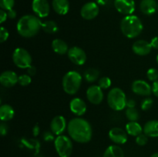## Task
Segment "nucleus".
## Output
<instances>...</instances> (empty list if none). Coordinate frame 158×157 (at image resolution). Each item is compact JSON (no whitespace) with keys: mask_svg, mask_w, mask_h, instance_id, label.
<instances>
[{"mask_svg":"<svg viewBox=\"0 0 158 157\" xmlns=\"http://www.w3.org/2000/svg\"><path fill=\"white\" fill-rule=\"evenodd\" d=\"M15 115V111L12 106L9 104H3L0 106V119L2 122L9 121Z\"/></svg>","mask_w":158,"mask_h":157,"instance_id":"5701e85b","label":"nucleus"},{"mask_svg":"<svg viewBox=\"0 0 158 157\" xmlns=\"http://www.w3.org/2000/svg\"><path fill=\"white\" fill-rule=\"evenodd\" d=\"M56 151L60 157H69L73 152V142L69 137L65 135H57L54 140Z\"/></svg>","mask_w":158,"mask_h":157,"instance_id":"423d86ee","label":"nucleus"},{"mask_svg":"<svg viewBox=\"0 0 158 157\" xmlns=\"http://www.w3.org/2000/svg\"><path fill=\"white\" fill-rule=\"evenodd\" d=\"M111 83H112V82H111L110 78L107 76H104L99 79L98 86L102 89H107L111 86Z\"/></svg>","mask_w":158,"mask_h":157,"instance_id":"c85d7f7f","label":"nucleus"},{"mask_svg":"<svg viewBox=\"0 0 158 157\" xmlns=\"http://www.w3.org/2000/svg\"><path fill=\"white\" fill-rule=\"evenodd\" d=\"M103 89L98 85L90 86L86 90V98L88 101L94 105H99L103 102Z\"/></svg>","mask_w":158,"mask_h":157,"instance_id":"1a4fd4ad","label":"nucleus"},{"mask_svg":"<svg viewBox=\"0 0 158 157\" xmlns=\"http://www.w3.org/2000/svg\"><path fill=\"white\" fill-rule=\"evenodd\" d=\"M140 9L144 15H153L157 9V3L155 0H141Z\"/></svg>","mask_w":158,"mask_h":157,"instance_id":"6ab92c4d","label":"nucleus"},{"mask_svg":"<svg viewBox=\"0 0 158 157\" xmlns=\"http://www.w3.org/2000/svg\"><path fill=\"white\" fill-rule=\"evenodd\" d=\"M26 69H27L28 74H29V75H31V76L35 75V73H36V68H35L34 66H32V65H31V66Z\"/></svg>","mask_w":158,"mask_h":157,"instance_id":"a19ab883","label":"nucleus"},{"mask_svg":"<svg viewBox=\"0 0 158 157\" xmlns=\"http://www.w3.org/2000/svg\"><path fill=\"white\" fill-rule=\"evenodd\" d=\"M151 157H158V152H154V154L151 155Z\"/></svg>","mask_w":158,"mask_h":157,"instance_id":"de8ad7c7","label":"nucleus"},{"mask_svg":"<svg viewBox=\"0 0 158 157\" xmlns=\"http://www.w3.org/2000/svg\"><path fill=\"white\" fill-rule=\"evenodd\" d=\"M82 75L77 71H69L63 76L62 86L64 92L68 95H74L80 89L82 84Z\"/></svg>","mask_w":158,"mask_h":157,"instance_id":"20e7f679","label":"nucleus"},{"mask_svg":"<svg viewBox=\"0 0 158 157\" xmlns=\"http://www.w3.org/2000/svg\"><path fill=\"white\" fill-rule=\"evenodd\" d=\"M126 132L128 135L137 137L140 134L143 133V128L137 122H128L126 124Z\"/></svg>","mask_w":158,"mask_h":157,"instance_id":"b1692460","label":"nucleus"},{"mask_svg":"<svg viewBox=\"0 0 158 157\" xmlns=\"http://www.w3.org/2000/svg\"><path fill=\"white\" fill-rule=\"evenodd\" d=\"M54 134L52 132H49V131H46V132L43 133V139L46 142H52L55 140V136H54Z\"/></svg>","mask_w":158,"mask_h":157,"instance_id":"e433bc0d","label":"nucleus"},{"mask_svg":"<svg viewBox=\"0 0 158 157\" xmlns=\"http://www.w3.org/2000/svg\"><path fill=\"white\" fill-rule=\"evenodd\" d=\"M131 89L134 93L142 96H148L153 93L152 86L148 82L141 79H137L133 82Z\"/></svg>","mask_w":158,"mask_h":157,"instance_id":"f8f14e48","label":"nucleus"},{"mask_svg":"<svg viewBox=\"0 0 158 157\" xmlns=\"http://www.w3.org/2000/svg\"><path fill=\"white\" fill-rule=\"evenodd\" d=\"M40 127H39L38 125H35V126L33 127V129H32V133H33L34 136H37V135L40 134Z\"/></svg>","mask_w":158,"mask_h":157,"instance_id":"a18cd8bd","label":"nucleus"},{"mask_svg":"<svg viewBox=\"0 0 158 157\" xmlns=\"http://www.w3.org/2000/svg\"><path fill=\"white\" fill-rule=\"evenodd\" d=\"M126 116L130 122H137L139 119L140 114L135 108H127L126 109Z\"/></svg>","mask_w":158,"mask_h":157,"instance_id":"cd10ccee","label":"nucleus"},{"mask_svg":"<svg viewBox=\"0 0 158 157\" xmlns=\"http://www.w3.org/2000/svg\"><path fill=\"white\" fill-rule=\"evenodd\" d=\"M52 6L53 10L60 15H66L69 10V2L68 0H52Z\"/></svg>","mask_w":158,"mask_h":157,"instance_id":"412c9836","label":"nucleus"},{"mask_svg":"<svg viewBox=\"0 0 158 157\" xmlns=\"http://www.w3.org/2000/svg\"><path fill=\"white\" fill-rule=\"evenodd\" d=\"M151 43L148 42L146 40H137L134 42L132 46V50L136 55L144 56L148 55L151 52L152 49Z\"/></svg>","mask_w":158,"mask_h":157,"instance_id":"f3484780","label":"nucleus"},{"mask_svg":"<svg viewBox=\"0 0 158 157\" xmlns=\"http://www.w3.org/2000/svg\"><path fill=\"white\" fill-rule=\"evenodd\" d=\"M12 61L19 69H28L32 65V56L26 49L19 47L12 53Z\"/></svg>","mask_w":158,"mask_h":157,"instance_id":"0eeeda50","label":"nucleus"},{"mask_svg":"<svg viewBox=\"0 0 158 157\" xmlns=\"http://www.w3.org/2000/svg\"><path fill=\"white\" fill-rule=\"evenodd\" d=\"M148 136L147 135H145L144 133H141L139 135H137L136 137V143H137L138 146H143L148 143Z\"/></svg>","mask_w":158,"mask_h":157,"instance_id":"f704fd0d","label":"nucleus"},{"mask_svg":"<svg viewBox=\"0 0 158 157\" xmlns=\"http://www.w3.org/2000/svg\"><path fill=\"white\" fill-rule=\"evenodd\" d=\"M19 82V76L15 72L11 70L4 71L0 75V83L2 86L10 88L16 85Z\"/></svg>","mask_w":158,"mask_h":157,"instance_id":"dca6fc26","label":"nucleus"},{"mask_svg":"<svg viewBox=\"0 0 158 157\" xmlns=\"http://www.w3.org/2000/svg\"><path fill=\"white\" fill-rule=\"evenodd\" d=\"M157 10H158V3H157Z\"/></svg>","mask_w":158,"mask_h":157,"instance_id":"8fccbe9b","label":"nucleus"},{"mask_svg":"<svg viewBox=\"0 0 158 157\" xmlns=\"http://www.w3.org/2000/svg\"><path fill=\"white\" fill-rule=\"evenodd\" d=\"M67 132L69 137L79 143H89L93 136L90 123L85 119L77 117L68 123Z\"/></svg>","mask_w":158,"mask_h":157,"instance_id":"f257e3e1","label":"nucleus"},{"mask_svg":"<svg viewBox=\"0 0 158 157\" xmlns=\"http://www.w3.org/2000/svg\"><path fill=\"white\" fill-rule=\"evenodd\" d=\"M153 103H154V101L150 97H147V98L143 99V101L141 102V105H140V107H141L142 110L147 111L149 110L153 106Z\"/></svg>","mask_w":158,"mask_h":157,"instance_id":"72a5a7b5","label":"nucleus"},{"mask_svg":"<svg viewBox=\"0 0 158 157\" xmlns=\"http://www.w3.org/2000/svg\"><path fill=\"white\" fill-rule=\"evenodd\" d=\"M7 14H8V18H11V19H14V18H15L17 15L16 11L14 10L13 9H10V10L8 11Z\"/></svg>","mask_w":158,"mask_h":157,"instance_id":"37998d69","label":"nucleus"},{"mask_svg":"<svg viewBox=\"0 0 158 157\" xmlns=\"http://www.w3.org/2000/svg\"><path fill=\"white\" fill-rule=\"evenodd\" d=\"M15 5V0H0V7L2 9L9 11L12 9Z\"/></svg>","mask_w":158,"mask_h":157,"instance_id":"7c9ffc66","label":"nucleus"},{"mask_svg":"<svg viewBox=\"0 0 158 157\" xmlns=\"http://www.w3.org/2000/svg\"><path fill=\"white\" fill-rule=\"evenodd\" d=\"M151 45L152 46L153 49H158V36H155L151 39Z\"/></svg>","mask_w":158,"mask_h":157,"instance_id":"79ce46f5","label":"nucleus"},{"mask_svg":"<svg viewBox=\"0 0 158 157\" xmlns=\"http://www.w3.org/2000/svg\"><path fill=\"white\" fill-rule=\"evenodd\" d=\"M108 1L109 0H96L97 4L100 5V6H105V5L107 4Z\"/></svg>","mask_w":158,"mask_h":157,"instance_id":"49530a36","label":"nucleus"},{"mask_svg":"<svg viewBox=\"0 0 158 157\" xmlns=\"http://www.w3.org/2000/svg\"><path fill=\"white\" fill-rule=\"evenodd\" d=\"M9 33L8 29L5 28L4 26H1V28H0V42L2 43L6 42L9 38Z\"/></svg>","mask_w":158,"mask_h":157,"instance_id":"c9c22d12","label":"nucleus"},{"mask_svg":"<svg viewBox=\"0 0 158 157\" xmlns=\"http://www.w3.org/2000/svg\"><path fill=\"white\" fill-rule=\"evenodd\" d=\"M100 75V72L95 68H89L84 72V78L88 83H94Z\"/></svg>","mask_w":158,"mask_h":157,"instance_id":"bb28decb","label":"nucleus"},{"mask_svg":"<svg viewBox=\"0 0 158 157\" xmlns=\"http://www.w3.org/2000/svg\"><path fill=\"white\" fill-rule=\"evenodd\" d=\"M152 92L155 96L158 97V80L154 82L152 85Z\"/></svg>","mask_w":158,"mask_h":157,"instance_id":"ea45409f","label":"nucleus"},{"mask_svg":"<svg viewBox=\"0 0 158 157\" xmlns=\"http://www.w3.org/2000/svg\"><path fill=\"white\" fill-rule=\"evenodd\" d=\"M7 18L8 14L6 12V11L4 10V9H1L0 10V22H1V24L4 22L5 21H6Z\"/></svg>","mask_w":158,"mask_h":157,"instance_id":"58836bf2","label":"nucleus"},{"mask_svg":"<svg viewBox=\"0 0 158 157\" xmlns=\"http://www.w3.org/2000/svg\"><path fill=\"white\" fill-rule=\"evenodd\" d=\"M157 63H158V55H157Z\"/></svg>","mask_w":158,"mask_h":157,"instance_id":"09e8293b","label":"nucleus"},{"mask_svg":"<svg viewBox=\"0 0 158 157\" xmlns=\"http://www.w3.org/2000/svg\"><path fill=\"white\" fill-rule=\"evenodd\" d=\"M125 92L120 88H113L107 94V103L114 111H121L127 107Z\"/></svg>","mask_w":158,"mask_h":157,"instance_id":"39448f33","label":"nucleus"},{"mask_svg":"<svg viewBox=\"0 0 158 157\" xmlns=\"http://www.w3.org/2000/svg\"><path fill=\"white\" fill-rule=\"evenodd\" d=\"M136 102L132 99H130L127 101V108H135Z\"/></svg>","mask_w":158,"mask_h":157,"instance_id":"c03bdc74","label":"nucleus"},{"mask_svg":"<svg viewBox=\"0 0 158 157\" xmlns=\"http://www.w3.org/2000/svg\"><path fill=\"white\" fill-rule=\"evenodd\" d=\"M19 84L22 86H27L32 83L31 75L29 74H23L19 76Z\"/></svg>","mask_w":158,"mask_h":157,"instance_id":"c756f323","label":"nucleus"},{"mask_svg":"<svg viewBox=\"0 0 158 157\" xmlns=\"http://www.w3.org/2000/svg\"><path fill=\"white\" fill-rule=\"evenodd\" d=\"M147 76L150 81L156 82L158 80V70L155 68H151L147 72Z\"/></svg>","mask_w":158,"mask_h":157,"instance_id":"2f4dec72","label":"nucleus"},{"mask_svg":"<svg viewBox=\"0 0 158 157\" xmlns=\"http://www.w3.org/2000/svg\"><path fill=\"white\" fill-rule=\"evenodd\" d=\"M52 49L56 53L59 55H65L67 54L69 51V47L66 42L60 38H55L52 42Z\"/></svg>","mask_w":158,"mask_h":157,"instance_id":"4be33fe9","label":"nucleus"},{"mask_svg":"<svg viewBox=\"0 0 158 157\" xmlns=\"http://www.w3.org/2000/svg\"><path fill=\"white\" fill-rule=\"evenodd\" d=\"M103 157H124V152L117 145H112L106 148Z\"/></svg>","mask_w":158,"mask_h":157,"instance_id":"393cba45","label":"nucleus"},{"mask_svg":"<svg viewBox=\"0 0 158 157\" xmlns=\"http://www.w3.org/2000/svg\"><path fill=\"white\" fill-rule=\"evenodd\" d=\"M100 12L98 4L94 2H89L83 5L80 10V15L86 20H92L95 18Z\"/></svg>","mask_w":158,"mask_h":157,"instance_id":"9b49d317","label":"nucleus"},{"mask_svg":"<svg viewBox=\"0 0 158 157\" xmlns=\"http://www.w3.org/2000/svg\"><path fill=\"white\" fill-rule=\"evenodd\" d=\"M143 29L142 21L137 15H126L122 18L120 22L122 33L128 38H134L140 35Z\"/></svg>","mask_w":158,"mask_h":157,"instance_id":"7ed1b4c3","label":"nucleus"},{"mask_svg":"<svg viewBox=\"0 0 158 157\" xmlns=\"http://www.w3.org/2000/svg\"><path fill=\"white\" fill-rule=\"evenodd\" d=\"M43 22L37 15H26L19 19L16 25L18 33L23 38H32L42 29Z\"/></svg>","mask_w":158,"mask_h":157,"instance_id":"f03ea898","label":"nucleus"},{"mask_svg":"<svg viewBox=\"0 0 158 157\" xmlns=\"http://www.w3.org/2000/svg\"><path fill=\"white\" fill-rule=\"evenodd\" d=\"M8 130H9L8 126L6 123H4L2 122V123L0 124V134H1L2 136H4V135H7Z\"/></svg>","mask_w":158,"mask_h":157,"instance_id":"4c0bfd02","label":"nucleus"},{"mask_svg":"<svg viewBox=\"0 0 158 157\" xmlns=\"http://www.w3.org/2000/svg\"><path fill=\"white\" fill-rule=\"evenodd\" d=\"M143 132L148 137H158V120H150L143 127Z\"/></svg>","mask_w":158,"mask_h":157,"instance_id":"aec40b11","label":"nucleus"},{"mask_svg":"<svg viewBox=\"0 0 158 157\" xmlns=\"http://www.w3.org/2000/svg\"><path fill=\"white\" fill-rule=\"evenodd\" d=\"M42 29H43V31L48 34H54L58 32L59 27L56 22L52 20H48L43 22Z\"/></svg>","mask_w":158,"mask_h":157,"instance_id":"a878e982","label":"nucleus"},{"mask_svg":"<svg viewBox=\"0 0 158 157\" xmlns=\"http://www.w3.org/2000/svg\"><path fill=\"white\" fill-rule=\"evenodd\" d=\"M23 143H24V145H26L27 147L35 149L37 152H38L39 149H40V143L35 139H29V140L24 139L23 140Z\"/></svg>","mask_w":158,"mask_h":157,"instance_id":"473e14b6","label":"nucleus"},{"mask_svg":"<svg viewBox=\"0 0 158 157\" xmlns=\"http://www.w3.org/2000/svg\"><path fill=\"white\" fill-rule=\"evenodd\" d=\"M69 60L77 66H82L86 61V54L83 49L78 46L69 48L67 52Z\"/></svg>","mask_w":158,"mask_h":157,"instance_id":"6e6552de","label":"nucleus"},{"mask_svg":"<svg viewBox=\"0 0 158 157\" xmlns=\"http://www.w3.org/2000/svg\"><path fill=\"white\" fill-rule=\"evenodd\" d=\"M66 119L63 115H56L52 119L50 123V130L54 135H63L66 129H67Z\"/></svg>","mask_w":158,"mask_h":157,"instance_id":"4468645a","label":"nucleus"},{"mask_svg":"<svg viewBox=\"0 0 158 157\" xmlns=\"http://www.w3.org/2000/svg\"><path fill=\"white\" fill-rule=\"evenodd\" d=\"M32 9L39 18H46L50 12V6L47 0H32Z\"/></svg>","mask_w":158,"mask_h":157,"instance_id":"9d476101","label":"nucleus"},{"mask_svg":"<svg viewBox=\"0 0 158 157\" xmlns=\"http://www.w3.org/2000/svg\"><path fill=\"white\" fill-rule=\"evenodd\" d=\"M109 138L113 143L117 145H123L127 141V132L120 127H114L109 131Z\"/></svg>","mask_w":158,"mask_h":157,"instance_id":"2eb2a0df","label":"nucleus"},{"mask_svg":"<svg viewBox=\"0 0 158 157\" xmlns=\"http://www.w3.org/2000/svg\"><path fill=\"white\" fill-rule=\"evenodd\" d=\"M114 6L117 12L125 16L132 15L135 11L134 0H114Z\"/></svg>","mask_w":158,"mask_h":157,"instance_id":"ddd939ff","label":"nucleus"},{"mask_svg":"<svg viewBox=\"0 0 158 157\" xmlns=\"http://www.w3.org/2000/svg\"><path fill=\"white\" fill-rule=\"evenodd\" d=\"M70 111L77 116H81L84 115L86 112V104L82 99L73 98L69 103Z\"/></svg>","mask_w":158,"mask_h":157,"instance_id":"a211bd4d","label":"nucleus"}]
</instances>
